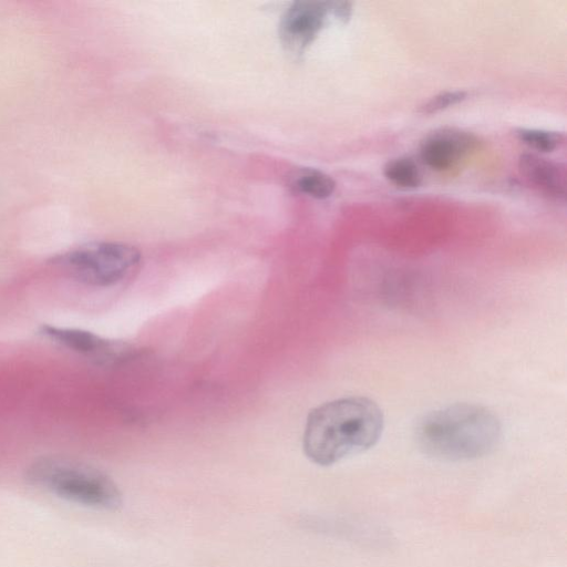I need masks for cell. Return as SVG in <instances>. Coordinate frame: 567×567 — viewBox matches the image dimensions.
Returning a JSON list of instances; mask_svg holds the SVG:
<instances>
[{
  "instance_id": "7c38bea8",
  "label": "cell",
  "mask_w": 567,
  "mask_h": 567,
  "mask_svg": "<svg viewBox=\"0 0 567 567\" xmlns=\"http://www.w3.org/2000/svg\"><path fill=\"white\" fill-rule=\"evenodd\" d=\"M466 97L467 92L465 91H445L434 95L429 101L420 105L417 112L422 114L436 113L464 101Z\"/></svg>"
},
{
  "instance_id": "9c48e42d",
  "label": "cell",
  "mask_w": 567,
  "mask_h": 567,
  "mask_svg": "<svg viewBox=\"0 0 567 567\" xmlns=\"http://www.w3.org/2000/svg\"><path fill=\"white\" fill-rule=\"evenodd\" d=\"M289 187L298 194L316 199L330 197L336 188V183L328 174L315 168H300L289 177Z\"/></svg>"
},
{
  "instance_id": "5b68a950",
  "label": "cell",
  "mask_w": 567,
  "mask_h": 567,
  "mask_svg": "<svg viewBox=\"0 0 567 567\" xmlns=\"http://www.w3.org/2000/svg\"><path fill=\"white\" fill-rule=\"evenodd\" d=\"M39 333L50 341L102 365L115 364L135 355V349L124 342L105 339L92 331L42 324Z\"/></svg>"
},
{
  "instance_id": "8992f818",
  "label": "cell",
  "mask_w": 567,
  "mask_h": 567,
  "mask_svg": "<svg viewBox=\"0 0 567 567\" xmlns=\"http://www.w3.org/2000/svg\"><path fill=\"white\" fill-rule=\"evenodd\" d=\"M329 1H295L284 13L279 35L291 51H302L323 28L329 14Z\"/></svg>"
},
{
  "instance_id": "3957f363",
  "label": "cell",
  "mask_w": 567,
  "mask_h": 567,
  "mask_svg": "<svg viewBox=\"0 0 567 567\" xmlns=\"http://www.w3.org/2000/svg\"><path fill=\"white\" fill-rule=\"evenodd\" d=\"M27 480L61 498L101 509H115L122 494L113 480L85 463L62 457L43 456L27 470Z\"/></svg>"
},
{
  "instance_id": "30bf717a",
  "label": "cell",
  "mask_w": 567,
  "mask_h": 567,
  "mask_svg": "<svg viewBox=\"0 0 567 567\" xmlns=\"http://www.w3.org/2000/svg\"><path fill=\"white\" fill-rule=\"evenodd\" d=\"M383 174L393 185L401 188H416L422 182L417 164L410 157H396L389 161Z\"/></svg>"
},
{
  "instance_id": "ba28073f",
  "label": "cell",
  "mask_w": 567,
  "mask_h": 567,
  "mask_svg": "<svg viewBox=\"0 0 567 567\" xmlns=\"http://www.w3.org/2000/svg\"><path fill=\"white\" fill-rule=\"evenodd\" d=\"M518 168L525 181L540 193L556 199L566 197L567 174L563 164L525 153L519 156Z\"/></svg>"
},
{
  "instance_id": "52a82bcc",
  "label": "cell",
  "mask_w": 567,
  "mask_h": 567,
  "mask_svg": "<svg viewBox=\"0 0 567 567\" xmlns=\"http://www.w3.org/2000/svg\"><path fill=\"white\" fill-rule=\"evenodd\" d=\"M478 144L477 137L457 127H441L427 134L420 144V156L435 171L454 166Z\"/></svg>"
},
{
  "instance_id": "277c9868",
  "label": "cell",
  "mask_w": 567,
  "mask_h": 567,
  "mask_svg": "<svg viewBox=\"0 0 567 567\" xmlns=\"http://www.w3.org/2000/svg\"><path fill=\"white\" fill-rule=\"evenodd\" d=\"M141 257V251L128 244L93 241L54 256L52 262L81 284L105 288L123 281Z\"/></svg>"
},
{
  "instance_id": "7a4b0ae2",
  "label": "cell",
  "mask_w": 567,
  "mask_h": 567,
  "mask_svg": "<svg viewBox=\"0 0 567 567\" xmlns=\"http://www.w3.org/2000/svg\"><path fill=\"white\" fill-rule=\"evenodd\" d=\"M415 434L420 447L433 457L472 460L494 449L501 435V423L482 405L455 403L425 414Z\"/></svg>"
},
{
  "instance_id": "4fadbf2b",
  "label": "cell",
  "mask_w": 567,
  "mask_h": 567,
  "mask_svg": "<svg viewBox=\"0 0 567 567\" xmlns=\"http://www.w3.org/2000/svg\"><path fill=\"white\" fill-rule=\"evenodd\" d=\"M329 12L346 22L351 17L352 4L348 1H329Z\"/></svg>"
},
{
  "instance_id": "8fae6325",
  "label": "cell",
  "mask_w": 567,
  "mask_h": 567,
  "mask_svg": "<svg viewBox=\"0 0 567 567\" xmlns=\"http://www.w3.org/2000/svg\"><path fill=\"white\" fill-rule=\"evenodd\" d=\"M515 134L527 146L544 153L553 152L565 140L560 132L537 128H518Z\"/></svg>"
},
{
  "instance_id": "6da1fadb",
  "label": "cell",
  "mask_w": 567,
  "mask_h": 567,
  "mask_svg": "<svg viewBox=\"0 0 567 567\" xmlns=\"http://www.w3.org/2000/svg\"><path fill=\"white\" fill-rule=\"evenodd\" d=\"M380 406L365 396H347L313 408L306 420L302 447L306 456L322 466L364 452L383 430Z\"/></svg>"
}]
</instances>
